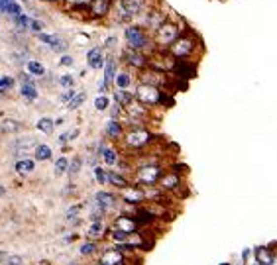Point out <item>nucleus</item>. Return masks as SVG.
I'll return each instance as SVG.
<instances>
[{"mask_svg":"<svg viewBox=\"0 0 277 265\" xmlns=\"http://www.w3.org/2000/svg\"><path fill=\"white\" fill-rule=\"evenodd\" d=\"M4 195H6V189H4L2 185H0V197H4Z\"/></svg>","mask_w":277,"mask_h":265,"instance_id":"56","label":"nucleus"},{"mask_svg":"<svg viewBox=\"0 0 277 265\" xmlns=\"http://www.w3.org/2000/svg\"><path fill=\"white\" fill-rule=\"evenodd\" d=\"M122 59H124L126 65L136 67V69H145V67L149 65L147 55H145L143 51H136V49H126V51L122 53Z\"/></svg>","mask_w":277,"mask_h":265,"instance_id":"10","label":"nucleus"},{"mask_svg":"<svg viewBox=\"0 0 277 265\" xmlns=\"http://www.w3.org/2000/svg\"><path fill=\"white\" fill-rule=\"evenodd\" d=\"M161 97H163V93L159 91V87L145 85V83H139L138 89H136V95H134V99L138 100L141 106H155V104H161Z\"/></svg>","mask_w":277,"mask_h":265,"instance_id":"5","label":"nucleus"},{"mask_svg":"<svg viewBox=\"0 0 277 265\" xmlns=\"http://www.w3.org/2000/svg\"><path fill=\"white\" fill-rule=\"evenodd\" d=\"M73 63H75V59H73L71 55H63V57H61V61H59V65H61V67H73Z\"/></svg>","mask_w":277,"mask_h":265,"instance_id":"49","label":"nucleus"},{"mask_svg":"<svg viewBox=\"0 0 277 265\" xmlns=\"http://www.w3.org/2000/svg\"><path fill=\"white\" fill-rule=\"evenodd\" d=\"M14 85H16L14 77H0V95L8 93V91H10Z\"/></svg>","mask_w":277,"mask_h":265,"instance_id":"38","label":"nucleus"},{"mask_svg":"<svg viewBox=\"0 0 277 265\" xmlns=\"http://www.w3.org/2000/svg\"><path fill=\"white\" fill-rule=\"evenodd\" d=\"M47 2H61V0H47Z\"/></svg>","mask_w":277,"mask_h":265,"instance_id":"58","label":"nucleus"},{"mask_svg":"<svg viewBox=\"0 0 277 265\" xmlns=\"http://www.w3.org/2000/svg\"><path fill=\"white\" fill-rule=\"evenodd\" d=\"M104 133L110 137V139H120L124 135V126L118 122V120H108L106 122V128H104Z\"/></svg>","mask_w":277,"mask_h":265,"instance_id":"23","label":"nucleus"},{"mask_svg":"<svg viewBox=\"0 0 277 265\" xmlns=\"http://www.w3.org/2000/svg\"><path fill=\"white\" fill-rule=\"evenodd\" d=\"M59 85L65 87V89H73L75 77H73V75H61V77H59Z\"/></svg>","mask_w":277,"mask_h":265,"instance_id":"44","label":"nucleus"},{"mask_svg":"<svg viewBox=\"0 0 277 265\" xmlns=\"http://www.w3.org/2000/svg\"><path fill=\"white\" fill-rule=\"evenodd\" d=\"M181 183H183V179L179 173H163L161 179L157 181L159 191H163V193H171V191L181 189Z\"/></svg>","mask_w":277,"mask_h":265,"instance_id":"11","label":"nucleus"},{"mask_svg":"<svg viewBox=\"0 0 277 265\" xmlns=\"http://www.w3.org/2000/svg\"><path fill=\"white\" fill-rule=\"evenodd\" d=\"M37 39H39V41H43V43H47L49 47H53L55 43H59V41H61V37H59V35H55V33H41V32L37 33Z\"/></svg>","mask_w":277,"mask_h":265,"instance_id":"32","label":"nucleus"},{"mask_svg":"<svg viewBox=\"0 0 277 265\" xmlns=\"http://www.w3.org/2000/svg\"><path fill=\"white\" fill-rule=\"evenodd\" d=\"M95 179L99 185H106L108 183V177H106V171L103 167H95Z\"/></svg>","mask_w":277,"mask_h":265,"instance_id":"42","label":"nucleus"},{"mask_svg":"<svg viewBox=\"0 0 277 265\" xmlns=\"http://www.w3.org/2000/svg\"><path fill=\"white\" fill-rule=\"evenodd\" d=\"M4 264H6V265H22V264H24V260H22L20 256H8Z\"/></svg>","mask_w":277,"mask_h":265,"instance_id":"48","label":"nucleus"},{"mask_svg":"<svg viewBox=\"0 0 277 265\" xmlns=\"http://www.w3.org/2000/svg\"><path fill=\"white\" fill-rule=\"evenodd\" d=\"M79 133H81V130H79V128H75V130H69V132L61 133V135H59V143H67V141L75 139Z\"/></svg>","mask_w":277,"mask_h":265,"instance_id":"43","label":"nucleus"},{"mask_svg":"<svg viewBox=\"0 0 277 265\" xmlns=\"http://www.w3.org/2000/svg\"><path fill=\"white\" fill-rule=\"evenodd\" d=\"M39 265H51V264H49V262H41Z\"/></svg>","mask_w":277,"mask_h":265,"instance_id":"57","label":"nucleus"},{"mask_svg":"<svg viewBox=\"0 0 277 265\" xmlns=\"http://www.w3.org/2000/svg\"><path fill=\"white\" fill-rule=\"evenodd\" d=\"M236 265H246V264H236Z\"/></svg>","mask_w":277,"mask_h":265,"instance_id":"61","label":"nucleus"},{"mask_svg":"<svg viewBox=\"0 0 277 265\" xmlns=\"http://www.w3.org/2000/svg\"><path fill=\"white\" fill-rule=\"evenodd\" d=\"M161 175H163V169L159 165L147 163V165L139 167L138 171H136V181H138L139 185H143V187H153V185H157V181L161 179Z\"/></svg>","mask_w":277,"mask_h":265,"instance_id":"6","label":"nucleus"},{"mask_svg":"<svg viewBox=\"0 0 277 265\" xmlns=\"http://www.w3.org/2000/svg\"><path fill=\"white\" fill-rule=\"evenodd\" d=\"M81 212V204H77V206H71L69 210H67V218L71 220V218H77V214Z\"/></svg>","mask_w":277,"mask_h":265,"instance_id":"50","label":"nucleus"},{"mask_svg":"<svg viewBox=\"0 0 277 265\" xmlns=\"http://www.w3.org/2000/svg\"><path fill=\"white\" fill-rule=\"evenodd\" d=\"M81 167H83V159H81V157H73L71 163H69V167H67V173H69L71 177H75V175L81 173Z\"/></svg>","mask_w":277,"mask_h":265,"instance_id":"33","label":"nucleus"},{"mask_svg":"<svg viewBox=\"0 0 277 265\" xmlns=\"http://www.w3.org/2000/svg\"><path fill=\"white\" fill-rule=\"evenodd\" d=\"M145 4H147L145 0H118V2H116V8L120 10L118 22H128L130 18L141 14L143 8H145Z\"/></svg>","mask_w":277,"mask_h":265,"instance_id":"7","label":"nucleus"},{"mask_svg":"<svg viewBox=\"0 0 277 265\" xmlns=\"http://www.w3.org/2000/svg\"><path fill=\"white\" fill-rule=\"evenodd\" d=\"M8 256H10V254H8V252H0V264H4V262H6V258H8Z\"/></svg>","mask_w":277,"mask_h":265,"instance_id":"55","label":"nucleus"},{"mask_svg":"<svg viewBox=\"0 0 277 265\" xmlns=\"http://www.w3.org/2000/svg\"><path fill=\"white\" fill-rule=\"evenodd\" d=\"M28 28H32L34 32L39 33V32L43 30V22H41V20H30V26H28Z\"/></svg>","mask_w":277,"mask_h":265,"instance_id":"47","label":"nucleus"},{"mask_svg":"<svg viewBox=\"0 0 277 265\" xmlns=\"http://www.w3.org/2000/svg\"><path fill=\"white\" fill-rule=\"evenodd\" d=\"M114 100H116L118 106L128 108V106L134 104L136 99H134V93H130V91H126V89H116V93H114Z\"/></svg>","mask_w":277,"mask_h":265,"instance_id":"19","label":"nucleus"},{"mask_svg":"<svg viewBox=\"0 0 277 265\" xmlns=\"http://www.w3.org/2000/svg\"><path fill=\"white\" fill-rule=\"evenodd\" d=\"M272 252H274V254H272V264L270 265H277V248L276 250H272Z\"/></svg>","mask_w":277,"mask_h":265,"instance_id":"54","label":"nucleus"},{"mask_svg":"<svg viewBox=\"0 0 277 265\" xmlns=\"http://www.w3.org/2000/svg\"><path fill=\"white\" fill-rule=\"evenodd\" d=\"M173 71L177 73V77L193 79L195 73H197V67H195V63H189L187 59H175L173 61Z\"/></svg>","mask_w":277,"mask_h":265,"instance_id":"15","label":"nucleus"},{"mask_svg":"<svg viewBox=\"0 0 277 265\" xmlns=\"http://www.w3.org/2000/svg\"><path fill=\"white\" fill-rule=\"evenodd\" d=\"M34 153H35V159H39V161L51 159V147L45 145V143H37V145L34 147Z\"/></svg>","mask_w":277,"mask_h":265,"instance_id":"28","label":"nucleus"},{"mask_svg":"<svg viewBox=\"0 0 277 265\" xmlns=\"http://www.w3.org/2000/svg\"><path fill=\"white\" fill-rule=\"evenodd\" d=\"M95 252H97V242H93V240H89V242H85L81 246V254L83 256H93Z\"/></svg>","mask_w":277,"mask_h":265,"instance_id":"40","label":"nucleus"},{"mask_svg":"<svg viewBox=\"0 0 277 265\" xmlns=\"http://www.w3.org/2000/svg\"><path fill=\"white\" fill-rule=\"evenodd\" d=\"M120 199H122L126 204H134V206L147 200L145 191H143L141 187H134V185H128V187L120 189Z\"/></svg>","mask_w":277,"mask_h":265,"instance_id":"8","label":"nucleus"},{"mask_svg":"<svg viewBox=\"0 0 277 265\" xmlns=\"http://www.w3.org/2000/svg\"><path fill=\"white\" fill-rule=\"evenodd\" d=\"M124 39H126L128 49H136V51H147V47L153 43V39L145 32V28L138 24H130L124 30Z\"/></svg>","mask_w":277,"mask_h":265,"instance_id":"2","label":"nucleus"},{"mask_svg":"<svg viewBox=\"0 0 277 265\" xmlns=\"http://www.w3.org/2000/svg\"><path fill=\"white\" fill-rule=\"evenodd\" d=\"M151 139H153V133L149 132L147 128H143V126H134V128H130L128 132L124 133V145L128 149H134V151L147 147L151 143Z\"/></svg>","mask_w":277,"mask_h":265,"instance_id":"4","label":"nucleus"},{"mask_svg":"<svg viewBox=\"0 0 277 265\" xmlns=\"http://www.w3.org/2000/svg\"><path fill=\"white\" fill-rule=\"evenodd\" d=\"M112 230H122V232L134 234V232H138V224H136L134 216L120 214V216H116V218H114V222H112Z\"/></svg>","mask_w":277,"mask_h":265,"instance_id":"13","label":"nucleus"},{"mask_svg":"<svg viewBox=\"0 0 277 265\" xmlns=\"http://www.w3.org/2000/svg\"><path fill=\"white\" fill-rule=\"evenodd\" d=\"M252 265H262V264H258V262H254V264H252Z\"/></svg>","mask_w":277,"mask_h":265,"instance_id":"59","label":"nucleus"},{"mask_svg":"<svg viewBox=\"0 0 277 265\" xmlns=\"http://www.w3.org/2000/svg\"><path fill=\"white\" fill-rule=\"evenodd\" d=\"M97 265H104V264H97Z\"/></svg>","mask_w":277,"mask_h":265,"instance_id":"62","label":"nucleus"},{"mask_svg":"<svg viewBox=\"0 0 277 265\" xmlns=\"http://www.w3.org/2000/svg\"><path fill=\"white\" fill-rule=\"evenodd\" d=\"M2 132L6 133H14V132H20L24 126H22V122H18V120H12V118H6L4 122H2Z\"/></svg>","mask_w":277,"mask_h":265,"instance_id":"29","label":"nucleus"},{"mask_svg":"<svg viewBox=\"0 0 277 265\" xmlns=\"http://www.w3.org/2000/svg\"><path fill=\"white\" fill-rule=\"evenodd\" d=\"M20 81H22V85H34V81H32V75H30V73H26V75L22 73V75H20Z\"/></svg>","mask_w":277,"mask_h":265,"instance_id":"51","label":"nucleus"},{"mask_svg":"<svg viewBox=\"0 0 277 265\" xmlns=\"http://www.w3.org/2000/svg\"><path fill=\"white\" fill-rule=\"evenodd\" d=\"M116 202H118V197H116L114 193H108V191H99V193L95 195V204H97V206H101L104 212H108L110 208H114V206H116Z\"/></svg>","mask_w":277,"mask_h":265,"instance_id":"14","label":"nucleus"},{"mask_svg":"<svg viewBox=\"0 0 277 265\" xmlns=\"http://www.w3.org/2000/svg\"><path fill=\"white\" fill-rule=\"evenodd\" d=\"M67 167H69V161H67V157H59V159L55 161V167H53V173H55V177L63 175V173L67 171Z\"/></svg>","mask_w":277,"mask_h":265,"instance_id":"37","label":"nucleus"},{"mask_svg":"<svg viewBox=\"0 0 277 265\" xmlns=\"http://www.w3.org/2000/svg\"><path fill=\"white\" fill-rule=\"evenodd\" d=\"M116 73H118V63H116V57H108L106 61H104V81L110 85V83H114V77H116Z\"/></svg>","mask_w":277,"mask_h":265,"instance_id":"22","label":"nucleus"},{"mask_svg":"<svg viewBox=\"0 0 277 265\" xmlns=\"http://www.w3.org/2000/svg\"><path fill=\"white\" fill-rule=\"evenodd\" d=\"M14 22H16V26L20 28V30H28V26H30V18L22 12V14H18L16 18H14Z\"/></svg>","mask_w":277,"mask_h":265,"instance_id":"41","label":"nucleus"},{"mask_svg":"<svg viewBox=\"0 0 277 265\" xmlns=\"http://www.w3.org/2000/svg\"><path fill=\"white\" fill-rule=\"evenodd\" d=\"M112 6H114V0H91L87 4V10H89V16L93 18H106Z\"/></svg>","mask_w":277,"mask_h":265,"instance_id":"9","label":"nucleus"},{"mask_svg":"<svg viewBox=\"0 0 277 265\" xmlns=\"http://www.w3.org/2000/svg\"><path fill=\"white\" fill-rule=\"evenodd\" d=\"M34 169H35V163H34L32 159H28V157L16 161V173H18V175H28V173H32Z\"/></svg>","mask_w":277,"mask_h":265,"instance_id":"24","label":"nucleus"},{"mask_svg":"<svg viewBox=\"0 0 277 265\" xmlns=\"http://www.w3.org/2000/svg\"><path fill=\"white\" fill-rule=\"evenodd\" d=\"M6 14H10V16H18V14H22V8H20V4L18 2H12L10 6H8V10H6Z\"/></svg>","mask_w":277,"mask_h":265,"instance_id":"45","label":"nucleus"},{"mask_svg":"<svg viewBox=\"0 0 277 265\" xmlns=\"http://www.w3.org/2000/svg\"><path fill=\"white\" fill-rule=\"evenodd\" d=\"M12 2H14V0H0V12H6Z\"/></svg>","mask_w":277,"mask_h":265,"instance_id":"53","label":"nucleus"},{"mask_svg":"<svg viewBox=\"0 0 277 265\" xmlns=\"http://www.w3.org/2000/svg\"><path fill=\"white\" fill-rule=\"evenodd\" d=\"M114 85H116V89H128V87L132 85V77H130V73H116V77H114Z\"/></svg>","mask_w":277,"mask_h":265,"instance_id":"30","label":"nucleus"},{"mask_svg":"<svg viewBox=\"0 0 277 265\" xmlns=\"http://www.w3.org/2000/svg\"><path fill=\"white\" fill-rule=\"evenodd\" d=\"M35 145H37V141H35V137H32V135H28V137H22V139L14 141V149H16V151H20V153H22V149H24V153H26L28 149H32V147H35Z\"/></svg>","mask_w":277,"mask_h":265,"instance_id":"26","label":"nucleus"},{"mask_svg":"<svg viewBox=\"0 0 277 265\" xmlns=\"http://www.w3.org/2000/svg\"><path fill=\"white\" fill-rule=\"evenodd\" d=\"M108 106H110V99H108L106 95H99V97L95 99V108H97L99 112L108 110Z\"/></svg>","mask_w":277,"mask_h":265,"instance_id":"35","label":"nucleus"},{"mask_svg":"<svg viewBox=\"0 0 277 265\" xmlns=\"http://www.w3.org/2000/svg\"><path fill=\"white\" fill-rule=\"evenodd\" d=\"M99 264H104V265H124L126 264V256L122 250H118L116 246L114 248H108L101 254V260Z\"/></svg>","mask_w":277,"mask_h":265,"instance_id":"12","label":"nucleus"},{"mask_svg":"<svg viewBox=\"0 0 277 265\" xmlns=\"http://www.w3.org/2000/svg\"><path fill=\"white\" fill-rule=\"evenodd\" d=\"M106 177H108V183H110V185H114L116 189H124V187H128V179H126L122 173L108 171V173H106Z\"/></svg>","mask_w":277,"mask_h":265,"instance_id":"25","label":"nucleus"},{"mask_svg":"<svg viewBox=\"0 0 277 265\" xmlns=\"http://www.w3.org/2000/svg\"><path fill=\"white\" fill-rule=\"evenodd\" d=\"M197 45H199V39L193 32H187V33H181L169 47H167V53L173 57V59H189L195 55L197 51Z\"/></svg>","mask_w":277,"mask_h":265,"instance_id":"1","label":"nucleus"},{"mask_svg":"<svg viewBox=\"0 0 277 265\" xmlns=\"http://www.w3.org/2000/svg\"><path fill=\"white\" fill-rule=\"evenodd\" d=\"M53 126H55V122L51 120V118H39L37 120V130L43 133H51L53 132Z\"/></svg>","mask_w":277,"mask_h":265,"instance_id":"34","label":"nucleus"},{"mask_svg":"<svg viewBox=\"0 0 277 265\" xmlns=\"http://www.w3.org/2000/svg\"><path fill=\"white\" fill-rule=\"evenodd\" d=\"M104 234H106V224H104L103 220H95V222L89 226V230H87V238L93 240V242L103 240Z\"/></svg>","mask_w":277,"mask_h":265,"instance_id":"18","label":"nucleus"},{"mask_svg":"<svg viewBox=\"0 0 277 265\" xmlns=\"http://www.w3.org/2000/svg\"><path fill=\"white\" fill-rule=\"evenodd\" d=\"M165 20H167V18H165L163 10H159V8H149L147 14H145V28H149V30L155 32Z\"/></svg>","mask_w":277,"mask_h":265,"instance_id":"16","label":"nucleus"},{"mask_svg":"<svg viewBox=\"0 0 277 265\" xmlns=\"http://www.w3.org/2000/svg\"><path fill=\"white\" fill-rule=\"evenodd\" d=\"M218 265H232V264H218Z\"/></svg>","mask_w":277,"mask_h":265,"instance_id":"60","label":"nucleus"},{"mask_svg":"<svg viewBox=\"0 0 277 265\" xmlns=\"http://www.w3.org/2000/svg\"><path fill=\"white\" fill-rule=\"evenodd\" d=\"M85 100H87V93H85V91H83V93H77V95L67 102V108H69V110H77Z\"/></svg>","mask_w":277,"mask_h":265,"instance_id":"31","label":"nucleus"},{"mask_svg":"<svg viewBox=\"0 0 277 265\" xmlns=\"http://www.w3.org/2000/svg\"><path fill=\"white\" fill-rule=\"evenodd\" d=\"M181 33H183V32H181L179 24H175V22H171V20H165V22L155 30V33H153L151 39H153V43H155L157 49H165V47H169Z\"/></svg>","mask_w":277,"mask_h":265,"instance_id":"3","label":"nucleus"},{"mask_svg":"<svg viewBox=\"0 0 277 265\" xmlns=\"http://www.w3.org/2000/svg\"><path fill=\"white\" fill-rule=\"evenodd\" d=\"M26 67H28V73L32 75V77H43L45 75V67L39 63V61H28L26 63Z\"/></svg>","mask_w":277,"mask_h":265,"instance_id":"27","label":"nucleus"},{"mask_svg":"<svg viewBox=\"0 0 277 265\" xmlns=\"http://www.w3.org/2000/svg\"><path fill=\"white\" fill-rule=\"evenodd\" d=\"M87 61H89V67H91L93 71H99V69L104 67V61H106V59H104L101 47H91V49L87 51Z\"/></svg>","mask_w":277,"mask_h":265,"instance_id":"17","label":"nucleus"},{"mask_svg":"<svg viewBox=\"0 0 277 265\" xmlns=\"http://www.w3.org/2000/svg\"><path fill=\"white\" fill-rule=\"evenodd\" d=\"M22 97H26L28 100H35L37 99V89L34 85H22Z\"/></svg>","mask_w":277,"mask_h":265,"instance_id":"36","label":"nucleus"},{"mask_svg":"<svg viewBox=\"0 0 277 265\" xmlns=\"http://www.w3.org/2000/svg\"><path fill=\"white\" fill-rule=\"evenodd\" d=\"M106 91H108V83L103 79V81L99 83V93H101V95H106Z\"/></svg>","mask_w":277,"mask_h":265,"instance_id":"52","label":"nucleus"},{"mask_svg":"<svg viewBox=\"0 0 277 265\" xmlns=\"http://www.w3.org/2000/svg\"><path fill=\"white\" fill-rule=\"evenodd\" d=\"M128 232H122V230H110V238L116 242V244H126V240H128Z\"/></svg>","mask_w":277,"mask_h":265,"instance_id":"39","label":"nucleus"},{"mask_svg":"<svg viewBox=\"0 0 277 265\" xmlns=\"http://www.w3.org/2000/svg\"><path fill=\"white\" fill-rule=\"evenodd\" d=\"M99 155L104 159L106 165H116L118 163V151L114 147H108V145H99Z\"/></svg>","mask_w":277,"mask_h":265,"instance_id":"20","label":"nucleus"},{"mask_svg":"<svg viewBox=\"0 0 277 265\" xmlns=\"http://www.w3.org/2000/svg\"><path fill=\"white\" fill-rule=\"evenodd\" d=\"M75 95H77V93H75V91H73V89H67V91H65V93H63V95H61V97H59V100H61V102H65V104H67V102H69V100H71V99H73V97H75Z\"/></svg>","mask_w":277,"mask_h":265,"instance_id":"46","label":"nucleus"},{"mask_svg":"<svg viewBox=\"0 0 277 265\" xmlns=\"http://www.w3.org/2000/svg\"><path fill=\"white\" fill-rule=\"evenodd\" d=\"M254 258H256V262L262 265H270L272 264V248L270 246H258V248H254Z\"/></svg>","mask_w":277,"mask_h":265,"instance_id":"21","label":"nucleus"}]
</instances>
